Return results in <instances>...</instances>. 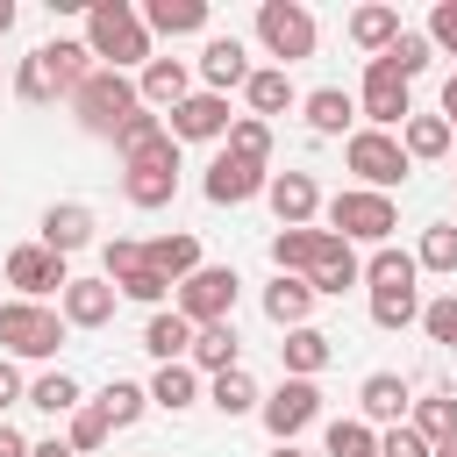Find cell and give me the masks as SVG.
Returning <instances> with one entry per match:
<instances>
[{
  "label": "cell",
  "mask_w": 457,
  "mask_h": 457,
  "mask_svg": "<svg viewBox=\"0 0 457 457\" xmlns=\"http://www.w3.org/2000/svg\"><path fill=\"white\" fill-rule=\"evenodd\" d=\"M29 407H43V414H64V421H71V414L86 407V393H79V378H71V371H43V378L29 386Z\"/></svg>",
  "instance_id": "obj_39"
},
{
  "label": "cell",
  "mask_w": 457,
  "mask_h": 457,
  "mask_svg": "<svg viewBox=\"0 0 457 457\" xmlns=\"http://www.w3.org/2000/svg\"><path fill=\"white\" fill-rule=\"evenodd\" d=\"M71 114H79V129L86 136H121L136 114H143V93H136V79L129 71H93L79 93H71Z\"/></svg>",
  "instance_id": "obj_2"
},
{
  "label": "cell",
  "mask_w": 457,
  "mask_h": 457,
  "mask_svg": "<svg viewBox=\"0 0 457 457\" xmlns=\"http://www.w3.org/2000/svg\"><path fill=\"white\" fill-rule=\"evenodd\" d=\"M228 150H236V157H250V164H271V121H257V114H236V129H228Z\"/></svg>",
  "instance_id": "obj_45"
},
{
  "label": "cell",
  "mask_w": 457,
  "mask_h": 457,
  "mask_svg": "<svg viewBox=\"0 0 457 457\" xmlns=\"http://www.w3.org/2000/svg\"><path fill=\"white\" fill-rule=\"evenodd\" d=\"M400 29H407V21H400V7H386V0H371V7H350V43L364 50V64H371V57H386Z\"/></svg>",
  "instance_id": "obj_21"
},
{
  "label": "cell",
  "mask_w": 457,
  "mask_h": 457,
  "mask_svg": "<svg viewBox=\"0 0 457 457\" xmlns=\"http://www.w3.org/2000/svg\"><path fill=\"white\" fill-rule=\"evenodd\" d=\"M150 43L157 36L143 29V7H129V0H93L86 7V50H93L100 71H143Z\"/></svg>",
  "instance_id": "obj_1"
},
{
  "label": "cell",
  "mask_w": 457,
  "mask_h": 457,
  "mask_svg": "<svg viewBox=\"0 0 457 457\" xmlns=\"http://www.w3.org/2000/svg\"><path fill=\"white\" fill-rule=\"evenodd\" d=\"M400 150H407L414 164H436V157L450 150V121H443V114H414V121L400 129Z\"/></svg>",
  "instance_id": "obj_38"
},
{
  "label": "cell",
  "mask_w": 457,
  "mask_h": 457,
  "mask_svg": "<svg viewBox=\"0 0 457 457\" xmlns=\"http://www.w3.org/2000/svg\"><path fill=\"white\" fill-rule=\"evenodd\" d=\"M357 114L371 121V129H386V136H400L407 121H414V93L393 79V71H378V64H364V86H357Z\"/></svg>",
  "instance_id": "obj_9"
},
{
  "label": "cell",
  "mask_w": 457,
  "mask_h": 457,
  "mask_svg": "<svg viewBox=\"0 0 457 457\" xmlns=\"http://www.w3.org/2000/svg\"><path fill=\"white\" fill-rule=\"evenodd\" d=\"M328 236H343V243H393V228H400V207H393V193H364V186H343L328 207Z\"/></svg>",
  "instance_id": "obj_4"
},
{
  "label": "cell",
  "mask_w": 457,
  "mask_h": 457,
  "mask_svg": "<svg viewBox=\"0 0 457 457\" xmlns=\"http://www.w3.org/2000/svg\"><path fill=\"white\" fill-rule=\"evenodd\" d=\"M321 250H328V228H278V236H271V264H278L286 278H307V271L321 264Z\"/></svg>",
  "instance_id": "obj_25"
},
{
  "label": "cell",
  "mask_w": 457,
  "mask_h": 457,
  "mask_svg": "<svg viewBox=\"0 0 457 457\" xmlns=\"http://www.w3.org/2000/svg\"><path fill=\"white\" fill-rule=\"evenodd\" d=\"M314 14L300 0H257V43L278 57V71H293L300 57H314Z\"/></svg>",
  "instance_id": "obj_6"
},
{
  "label": "cell",
  "mask_w": 457,
  "mask_h": 457,
  "mask_svg": "<svg viewBox=\"0 0 457 457\" xmlns=\"http://www.w3.org/2000/svg\"><path fill=\"white\" fill-rule=\"evenodd\" d=\"M264 428H271V443H293L307 421H321V386L314 378H286L278 393H264Z\"/></svg>",
  "instance_id": "obj_11"
},
{
  "label": "cell",
  "mask_w": 457,
  "mask_h": 457,
  "mask_svg": "<svg viewBox=\"0 0 457 457\" xmlns=\"http://www.w3.org/2000/svg\"><path fill=\"white\" fill-rule=\"evenodd\" d=\"M328 357H336V336H321L314 321H307V328H286V343H278L286 378H321V371H328Z\"/></svg>",
  "instance_id": "obj_20"
},
{
  "label": "cell",
  "mask_w": 457,
  "mask_h": 457,
  "mask_svg": "<svg viewBox=\"0 0 457 457\" xmlns=\"http://www.w3.org/2000/svg\"><path fill=\"white\" fill-rule=\"evenodd\" d=\"M307 286H314V300H343L350 286H364V264H357V243H343V236H328V250H321V264L307 271Z\"/></svg>",
  "instance_id": "obj_18"
},
{
  "label": "cell",
  "mask_w": 457,
  "mask_h": 457,
  "mask_svg": "<svg viewBox=\"0 0 457 457\" xmlns=\"http://www.w3.org/2000/svg\"><path fill=\"white\" fill-rule=\"evenodd\" d=\"M378 457H436V450H428V436H421V428H407V421H400V428H378Z\"/></svg>",
  "instance_id": "obj_48"
},
{
  "label": "cell",
  "mask_w": 457,
  "mask_h": 457,
  "mask_svg": "<svg viewBox=\"0 0 457 457\" xmlns=\"http://www.w3.org/2000/svg\"><path fill=\"white\" fill-rule=\"evenodd\" d=\"M143 29L150 36H200L207 29V0H143Z\"/></svg>",
  "instance_id": "obj_27"
},
{
  "label": "cell",
  "mask_w": 457,
  "mask_h": 457,
  "mask_svg": "<svg viewBox=\"0 0 457 457\" xmlns=\"http://www.w3.org/2000/svg\"><path fill=\"white\" fill-rule=\"evenodd\" d=\"M7 286L21 293V300H64V286H71V271H64V257L57 250H43V243H14L7 250Z\"/></svg>",
  "instance_id": "obj_8"
},
{
  "label": "cell",
  "mask_w": 457,
  "mask_h": 457,
  "mask_svg": "<svg viewBox=\"0 0 457 457\" xmlns=\"http://www.w3.org/2000/svg\"><path fill=\"white\" fill-rule=\"evenodd\" d=\"M243 100H250V114H257V121H271V114L300 107V93H293V71H278V64H257V71H250V86H243Z\"/></svg>",
  "instance_id": "obj_28"
},
{
  "label": "cell",
  "mask_w": 457,
  "mask_h": 457,
  "mask_svg": "<svg viewBox=\"0 0 457 457\" xmlns=\"http://www.w3.org/2000/svg\"><path fill=\"white\" fill-rule=\"evenodd\" d=\"M236 293H243V278H236L228 264H200V271L171 293V307H179L193 328H214V321H236Z\"/></svg>",
  "instance_id": "obj_7"
},
{
  "label": "cell",
  "mask_w": 457,
  "mask_h": 457,
  "mask_svg": "<svg viewBox=\"0 0 457 457\" xmlns=\"http://www.w3.org/2000/svg\"><path fill=\"white\" fill-rule=\"evenodd\" d=\"M428 43H436V57H457V0L428 7Z\"/></svg>",
  "instance_id": "obj_49"
},
{
  "label": "cell",
  "mask_w": 457,
  "mask_h": 457,
  "mask_svg": "<svg viewBox=\"0 0 457 457\" xmlns=\"http://www.w3.org/2000/svg\"><path fill=\"white\" fill-rule=\"evenodd\" d=\"M107 436H114V428H107V414H100V407H93V400H86V407H79V414H71V436H64V443H71V450H79V457H93V450H100V443H107Z\"/></svg>",
  "instance_id": "obj_47"
},
{
  "label": "cell",
  "mask_w": 457,
  "mask_h": 457,
  "mask_svg": "<svg viewBox=\"0 0 457 457\" xmlns=\"http://www.w3.org/2000/svg\"><path fill=\"white\" fill-rule=\"evenodd\" d=\"M443 121H450V136H457V71L443 79Z\"/></svg>",
  "instance_id": "obj_53"
},
{
  "label": "cell",
  "mask_w": 457,
  "mask_h": 457,
  "mask_svg": "<svg viewBox=\"0 0 457 457\" xmlns=\"http://www.w3.org/2000/svg\"><path fill=\"white\" fill-rule=\"evenodd\" d=\"M14 400H29V386H21V371H14V357H0V414H7Z\"/></svg>",
  "instance_id": "obj_51"
},
{
  "label": "cell",
  "mask_w": 457,
  "mask_h": 457,
  "mask_svg": "<svg viewBox=\"0 0 457 457\" xmlns=\"http://www.w3.org/2000/svg\"><path fill=\"white\" fill-rule=\"evenodd\" d=\"M414 264H421V271H457V221H428Z\"/></svg>",
  "instance_id": "obj_44"
},
{
  "label": "cell",
  "mask_w": 457,
  "mask_h": 457,
  "mask_svg": "<svg viewBox=\"0 0 457 457\" xmlns=\"http://www.w3.org/2000/svg\"><path fill=\"white\" fill-rule=\"evenodd\" d=\"M307 314H314V286H307V278H286V271H278V278L264 286V321H271V328L286 336V328H307Z\"/></svg>",
  "instance_id": "obj_22"
},
{
  "label": "cell",
  "mask_w": 457,
  "mask_h": 457,
  "mask_svg": "<svg viewBox=\"0 0 457 457\" xmlns=\"http://www.w3.org/2000/svg\"><path fill=\"white\" fill-rule=\"evenodd\" d=\"M428 57H436L428 29H400V36H393V50H386V57H371V64H378V71H393L400 86H414V79L428 71Z\"/></svg>",
  "instance_id": "obj_31"
},
{
  "label": "cell",
  "mask_w": 457,
  "mask_h": 457,
  "mask_svg": "<svg viewBox=\"0 0 457 457\" xmlns=\"http://www.w3.org/2000/svg\"><path fill=\"white\" fill-rule=\"evenodd\" d=\"M264 186H271V171L250 164V157H236V150H221V157L207 164V179H200V193H207L214 207H243V200H257Z\"/></svg>",
  "instance_id": "obj_12"
},
{
  "label": "cell",
  "mask_w": 457,
  "mask_h": 457,
  "mask_svg": "<svg viewBox=\"0 0 457 457\" xmlns=\"http://www.w3.org/2000/svg\"><path fill=\"white\" fill-rule=\"evenodd\" d=\"M64 328H71V321H64L57 307H43V300H0V357L43 364V357H57Z\"/></svg>",
  "instance_id": "obj_3"
},
{
  "label": "cell",
  "mask_w": 457,
  "mask_h": 457,
  "mask_svg": "<svg viewBox=\"0 0 457 457\" xmlns=\"http://www.w3.org/2000/svg\"><path fill=\"white\" fill-rule=\"evenodd\" d=\"M114 293H121V300H143V307H164V293H179V286H171V278H157V271H136V278H129V286H114Z\"/></svg>",
  "instance_id": "obj_50"
},
{
  "label": "cell",
  "mask_w": 457,
  "mask_h": 457,
  "mask_svg": "<svg viewBox=\"0 0 457 457\" xmlns=\"http://www.w3.org/2000/svg\"><path fill=\"white\" fill-rule=\"evenodd\" d=\"M321 457H378V428L371 421H328Z\"/></svg>",
  "instance_id": "obj_42"
},
{
  "label": "cell",
  "mask_w": 457,
  "mask_h": 457,
  "mask_svg": "<svg viewBox=\"0 0 457 457\" xmlns=\"http://www.w3.org/2000/svg\"><path fill=\"white\" fill-rule=\"evenodd\" d=\"M36 50L50 57V71H57V86H64V100H71V93H79V86L100 71V64H93V50H86V43H71V36H57V43H36Z\"/></svg>",
  "instance_id": "obj_34"
},
{
  "label": "cell",
  "mask_w": 457,
  "mask_h": 457,
  "mask_svg": "<svg viewBox=\"0 0 457 457\" xmlns=\"http://www.w3.org/2000/svg\"><path fill=\"white\" fill-rule=\"evenodd\" d=\"M164 129H171V143H228L236 114H228L221 93H186V100L164 114Z\"/></svg>",
  "instance_id": "obj_10"
},
{
  "label": "cell",
  "mask_w": 457,
  "mask_h": 457,
  "mask_svg": "<svg viewBox=\"0 0 457 457\" xmlns=\"http://www.w3.org/2000/svg\"><path fill=\"white\" fill-rule=\"evenodd\" d=\"M421 328H428V343H436V350H457V293L421 300Z\"/></svg>",
  "instance_id": "obj_46"
},
{
  "label": "cell",
  "mask_w": 457,
  "mask_h": 457,
  "mask_svg": "<svg viewBox=\"0 0 457 457\" xmlns=\"http://www.w3.org/2000/svg\"><path fill=\"white\" fill-rule=\"evenodd\" d=\"M129 207H171L179 200V164H121Z\"/></svg>",
  "instance_id": "obj_24"
},
{
  "label": "cell",
  "mask_w": 457,
  "mask_h": 457,
  "mask_svg": "<svg viewBox=\"0 0 457 457\" xmlns=\"http://www.w3.org/2000/svg\"><path fill=\"white\" fill-rule=\"evenodd\" d=\"M407 428H421V436H428V450H436V443H457V400H450V393H428V400H414Z\"/></svg>",
  "instance_id": "obj_40"
},
{
  "label": "cell",
  "mask_w": 457,
  "mask_h": 457,
  "mask_svg": "<svg viewBox=\"0 0 457 457\" xmlns=\"http://www.w3.org/2000/svg\"><path fill=\"white\" fill-rule=\"evenodd\" d=\"M143 350H150L157 364H186V357H193V321H186L179 307H157V314L143 321Z\"/></svg>",
  "instance_id": "obj_23"
},
{
  "label": "cell",
  "mask_w": 457,
  "mask_h": 457,
  "mask_svg": "<svg viewBox=\"0 0 457 457\" xmlns=\"http://www.w3.org/2000/svg\"><path fill=\"white\" fill-rule=\"evenodd\" d=\"M93 407L107 414V428H136V421L150 414V386H136V378H107V386L93 393Z\"/></svg>",
  "instance_id": "obj_33"
},
{
  "label": "cell",
  "mask_w": 457,
  "mask_h": 457,
  "mask_svg": "<svg viewBox=\"0 0 457 457\" xmlns=\"http://www.w3.org/2000/svg\"><path fill=\"white\" fill-rule=\"evenodd\" d=\"M250 50H243V36H207V50H200V93H236V86H250Z\"/></svg>",
  "instance_id": "obj_13"
},
{
  "label": "cell",
  "mask_w": 457,
  "mask_h": 457,
  "mask_svg": "<svg viewBox=\"0 0 457 457\" xmlns=\"http://www.w3.org/2000/svg\"><path fill=\"white\" fill-rule=\"evenodd\" d=\"M143 257H150V271H157V278H171V286H186V278L200 271V236H186V228H171V236H157V243H143Z\"/></svg>",
  "instance_id": "obj_26"
},
{
  "label": "cell",
  "mask_w": 457,
  "mask_h": 457,
  "mask_svg": "<svg viewBox=\"0 0 457 457\" xmlns=\"http://www.w3.org/2000/svg\"><path fill=\"white\" fill-rule=\"evenodd\" d=\"M14 93H21L29 107H50V100H64V86H57V71H50V57H43V50H29V57L14 64Z\"/></svg>",
  "instance_id": "obj_37"
},
{
  "label": "cell",
  "mask_w": 457,
  "mask_h": 457,
  "mask_svg": "<svg viewBox=\"0 0 457 457\" xmlns=\"http://www.w3.org/2000/svg\"><path fill=\"white\" fill-rule=\"evenodd\" d=\"M343 164L357 171V186H364V193H393V186H407V171H414V157H407V150H400V136H386V129H350Z\"/></svg>",
  "instance_id": "obj_5"
},
{
  "label": "cell",
  "mask_w": 457,
  "mask_h": 457,
  "mask_svg": "<svg viewBox=\"0 0 457 457\" xmlns=\"http://www.w3.org/2000/svg\"><path fill=\"white\" fill-rule=\"evenodd\" d=\"M421 278V264H414V250H371V264H364V286H414Z\"/></svg>",
  "instance_id": "obj_43"
},
{
  "label": "cell",
  "mask_w": 457,
  "mask_h": 457,
  "mask_svg": "<svg viewBox=\"0 0 457 457\" xmlns=\"http://www.w3.org/2000/svg\"><path fill=\"white\" fill-rule=\"evenodd\" d=\"M193 400H200V371H193V364H157V378H150V407L186 414Z\"/></svg>",
  "instance_id": "obj_35"
},
{
  "label": "cell",
  "mask_w": 457,
  "mask_h": 457,
  "mask_svg": "<svg viewBox=\"0 0 457 457\" xmlns=\"http://www.w3.org/2000/svg\"><path fill=\"white\" fill-rule=\"evenodd\" d=\"M29 450H36V443H29L14 421H0V457H29Z\"/></svg>",
  "instance_id": "obj_52"
},
{
  "label": "cell",
  "mask_w": 457,
  "mask_h": 457,
  "mask_svg": "<svg viewBox=\"0 0 457 457\" xmlns=\"http://www.w3.org/2000/svg\"><path fill=\"white\" fill-rule=\"evenodd\" d=\"M114 307H121L114 278H71V286H64V300H57V314H64L71 328H107V321H114Z\"/></svg>",
  "instance_id": "obj_17"
},
{
  "label": "cell",
  "mask_w": 457,
  "mask_h": 457,
  "mask_svg": "<svg viewBox=\"0 0 457 457\" xmlns=\"http://www.w3.org/2000/svg\"><path fill=\"white\" fill-rule=\"evenodd\" d=\"M357 414H364L371 428H400V421L414 414V393H407V378H400V371H371V378L357 386Z\"/></svg>",
  "instance_id": "obj_15"
},
{
  "label": "cell",
  "mask_w": 457,
  "mask_h": 457,
  "mask_svg": "<svg viewBox=\"0 0 457 457\" xmlns=\"http://www.w3.org/2000/svg\"><path fill=\"white\" fill-rule=\"evenodd\" d=\"M264 200H271V214H278V228H307V221L321 214V186H314L307 171H271V186H264Z\"/></svg>",
  "instance_id": "obj_16"
},
{
  "label": "cell",
  "mask_w": 457,
  "mask_h": 457,
  "mask_svg": "<svg viewBox=\"0 0 457 457\" xmlns=\"http://www.w3.org/2000/svg\"><path fill=\"white\" fill-rule=\"evenodd\" d=\"M193 371H236L243 364V343H236V321H214V328H193V357H186Z\"/></svg>",
  "instance_id": "obj_30"
},
{
  "label": "cell",
  "mask_w": 457,
  "mask_h": 457,
  "mask_svg": "<svg viewBox=\"0 0 457 457\" xmlns=\"http://www.w3.org/2000/svg\"><path fill=\"white\" fill-rule=\"evenodd\" d=\"M136 93H143L150 114H171V107H179L186 93H200V86H193V64H186V57H150V64L136 71Z\"/></svg>",
  "instance_id": "obj_14"
},
{
  "label": "cell",
  "mask_w": 457,
  "mask_h": 457,
  "mask_svg": "<svg viewBox=\"0 0 457 457\" xmlns=\"http://www.w3.org/2000/svg\"><path fill=\"white\" fill-rule=\"evenodd\" d=\"M436 457H457V443H436Z\"/></svg>",
  "instance_id": "obj_57"
},
{
  "label": "cell",
  "mask_w": 457,
  "mask_h": 457,
  "mask_svg": "<svg viewBox=\"0 0 457 457\" xmlns=\"http://www.w3.org/2000/svg\"><path fill=\"white\" fill-rule=\"evenodd\" d=\"M29 457H79V450H71V443H36Z\"/></svg>",
  "instance_id": "obj_54"
},
{
  "label": "cell",
  "mask_w": 457,
  "mask_h": 457,
  "mask_svg": "<svg viewBox=\"0 0 457 457\" xmlns=\"http://www.w3.org/2000/svg\"><path fill=\"white\" fill-rule=\"evenodd\" d=\"M271 457H307V450L300 443H271Z\"/></svg>",
  "instance_id": "obj_55"
},
{
  "label": "cell",
  "mask_w": 457,
  "mask_h": 457,
  "mask_svg": "<svg viewBox=\"0 0 457 457\" xmlns=\"http://www.w3.org/2000/svg\"><path fill=\"white\" fill-rule=\"evenodd\" d=\"M371 321L378 328H414L421 321V286H371Z\"/></svg>",
  "instance_id": "obj_36"
},
{
  "label": "cell",
  "mask_w": 457,
  "mask_h": 457,
  "mask_svg": "<svg viewBox=\"0 0 457 457\" xmlns=\"http://www.w3.org/2000/svg\"><path fill=\"white\" fill-rule=\"evenodd\" d=\"M136 271H150V257H143V243H136V236H107V243H100V278H114V286H129Z\"/></svg>",
  "instance_id": "obj_41"
},
{
  "label": "cell",
  "mask_w": 457,
  "mask_h": 457,
  "mask_svg": "<svg viewBox=\"0 0 457 457\" xmlns=\"http://www.w3.org/2000/svg\"><path fill=\"white\" fill-rule=\"evenodd\" d=\"M36 243H43V250H57V257L86 250V243H93V207H79V200L43 207V236H36Z\"/></svg>",
  "instance_id": "obj_19"
},
{
  "label": "cell",
  "mask_w": 457,
  "mask_h": 457,
  "mask_svg": "<svg viewBox=\"0 0 457 457\" xmlns=\"http://www.w3.org/2000/svg\"><path fill=\"white\" fill-rule=\"evenodd\" d=\"M300 114H307L314 136H343V129L357 121V93H343V86H314V93L300 100Z\"/></svg>",
  "instance_id": "obj_29"
},
{
  "label": "cell",
  "mask_w": 457,
  "mask_h": 457,
  "mask_svg": "<svg viewBox=\"0 0 457 457\" xmlns=\"http://www.w3.org/2000/svg\"><path fill=\"white\" fill-rule=\"evenodd\" d=\"M207 407L236 421V414H257V407H264V393H257V378L236 364V371H214V378H207Z\"/></svg>",
  "instance_id": "obj_32"
},
{
  "label": "cell",
  "mask_w": 457,
  "mask_h": 457,
  "mask_svg": "<svg viewBox=\"0 0 457 457\" xmlns=\"http://www.w3.org/2000/svg\"><path fill=\"white\" fill-rule=\"evenodd\" d=\"M7 29H14V0H0V36H7Z\"/></svg>",
  "instance_id": "obj_56"
}]
</instances>
